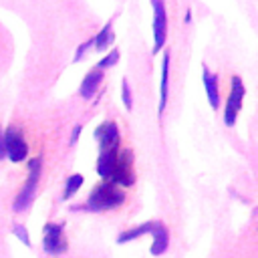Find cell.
I'll return each instance as SVG.
<instances>
[{"label":"cell","instance_id":"obj_20","mask_svg":"<svg viewBox=\"0 0 258 258\" xmlns=\"http://www.w3.org/2000/svg\"><path fill=\"white\" fill-rule=\"evenodd\" d=\"M89 48H91V38H87L83 44H79V46H77L75 56H73V62H79V60H81V58L87 54V50H89Z\"/></svg>","mask_w":258,"mask_h":258},{"label":"cell","instance_id":"obj_23","mask_svg":"<svg viewBox=\"0 0 258 258\" xmlns=\"http://www.w3.org/2000/svg\"><path fill=\"white\" fill-rule=\"evenodd\" d=\"M189 20H191V10L185 12V22H189Z\"/></svg>","mask_w":258,"mask_h":258},{"label":"cell","instance_id":"obj_8","mask_svg":"<svg viewBox=\"0 0 258 258\" xmlns=\"http://www.w3.org/2000/svg\"><path fill=\"white\" fill-rule=\"evenodd\" d=\"M93 135H95V139H97L101 151L119 147V129H117L115 121H103V123L95 129Z\"/></svg>","mask_w":258,"mask_h":258},{"label":"cell","instance_id":"obj_11","mask_svg":"<svg viewBox=\"0 0 258 258\" xmlns=\"http://www.w3.org/2000/svg\"><path fill=\"white\" fill-rule=\"evenodd\" d=\"M202 81H204V89H206V97L208 103L212 105V109L220 107V85H218V75L210 73V69L204 64L202 67Z\"/></svg>","mask_w":258,"mask_h":258},{"label":"cell","instance_id":"obj_2","mask_svg":"<svg viewBox=\"0 0 258 258\" xmlns=\"http://www.w3.org/2000/svg\"><path fill=\"white\" fill-rule=\"evenodd\" d=\"M40 157H34L30 163H28V177L22 185V189L16 194L14 202H12V210L14 212H24L32 200H34V194H36V187H38V179H40Z\"/></svg>","mask_w":258,"mask_h":258},{"label":"cell","instance_id":"obj_7","mask_svg":"<svg viewBox=\"0 0 258 258\" xmlns=\"http://www.w3.org/2000/svg\"><path fill=\"white\" fill-rule=\"evenodd\" d=\"M44 252L62 254L67 250V242L62 238V224H46L44 226Z\"/></svg>","mask_w":258,"mask_h":258},{"label":"cell","instance_id":"obj_4","mask_svg":"<svg viewBox=\"0 0 258 258\" xmlns=\"http://www.w3.org/2000/svg\"><path fill=\"white\" fill-rule=\"evenodd\" d=\"M153 8V54H159L167 40V10L165 0H149Z\"/></svg>","mask_w":258,"mask_h":258},{"label":"cell","instance_id":"obj_18","mask_svg":"<svg viewBox=\"0 0 258 258\" xmlns=\"http://www.w3.org/2000/svg\"><path fill=\"white\" fill-rule=\"evenodd\" d=\"M121 99H123L125 109H127V111H131V107H133V99H131V89H129L127 79H123V81H121Z\"/></svg>","mask_w":258,"mask_h":258},{"label":"cell","instance_id":"obj_14","mask_svg":"<svg viewBox=\"0 0 258 258\" xmlns=\"http://www.w3.org/2000/svg\"><path fill=\"white\" fill-rule=\"evenodd\" d=\"M153 236V244H151V254L153 256H159L167 250V244H169V234H167V228L163 226V222H153L151 226V232Z\"/></svg>","mask_w":258,"mask_h":258},{"label":"cell","instance_id":"obj_1","mask_svg":"<svg viewBox=\"0 0 258 258\" xmlns=\"http://www.w3.org/2000/svg\"><path fill=\"white\" fill-rule=\"evenodd\" d=\"M123 202H125L123 189L119 185H115L113 181H103L91 189L85 206L91 212H103V210H113V208L121 206Z\"/></svg>","mask_w":258,"mask_h":258},{"label":"cell","instance_id":"obj_6","mask_svg":"<svg viewBox=\"0 0 258 258\" xmlns=\"http://www.w3.org/2000/svg\"><path fill=\"white\" fill-rule=\"evenodd\" d=\"M115 185H131L135 181V171H133V155L129 149H123L117 153V163H115V169H113V175L111 179Z\"/></svg>","mask_w":258,"mask_h":258},{"label":"cell","instance_id":"obj_22","mask_svg":"<svg viewBox=\"0 0 258 258\" xmlns=\"http://www.w3.org/2000/svg\"><path fill=\"white\" fill-rule=\"evenodd\" d=\"M6 157V151H4V131H2V127H0V161Z\"/></svg>","mask_w":258,"mask_h":258},{"label":"cell","instance_id":"obj_5","mask_svg":"<svg viewBox=\"0 0 258 258\" xmlns=\"http://www.w3.org/2000/svg\"><path fill=\"white\" fill-rule=\"evenodd\" d=\"M4 151H6V157L14 163L24 161L28 155V143H26L22 131L14 125L4 131Z\"/></svg>","mask_w":258,"mask_h":258},{"label":"cell","instance_id":"obj_19","mask_svg":"<svg viewBox=\"0 0 258 258\" xmlns=\"http://www.w3.org/2000/svg\"><path fill=\"white\" fill-rule=\"evenodd\" d=\"M12 234L24 244V246H30V240H28V232H26V228L24 226H20V224H16L14 228H12Z\"/></svg>","mask_w":258,"mask_h":258},{"label":"cell","instance_id":"obj_15","mask_svg":"<svg viewBox=\"0 0 258 258\" xmlns=\"http://www.w3.org/2000/svg\"><path fill=\"white\" fill-rule=\"evenodd\" d=\"M151 226H153V222H145V224H139V226H135V228H131V230H125L121 236H119V244H125V242H131V240H135V238H139V236H143V234H149L151 232Z\"/></svg>","mask_w":258,"mask_h":258},{"label":"cell","instance_id":"obj_12","mask_svg":"<svg viewBox=\"0 0 258 258\" xmlns=\"http://www.w3.org/2000/svg\"><path fill=\"white\" fill-rule=\"evenodd\" d=\"M117 153H119V147H113V149L101 151L99 157H97L95 169H97V173H99L105 181H109L111 175H113V169H115V163H117Z\"/></svg>","mask_w":258,"mask_h":258},{"label":"cell","instance_id":"obj_16","mask_svg":"<svg viewBox=\"0 0 258 258\" xmlns=\"http://www.w3.org/2000/svg\"><path fill=\"white\" fill-rule=\"evenodd\" d=\"M119 56H121V54H119V50H117V48H111V50H109V52H107V54L97 62V69L105 73L107 69H111V67H115V64L119 62Z\"/></svg>","mask_w":258,"mask_h":258},{"label":"cell","instance_id":"obj_10","mask_svg":"<svg viewBox=\"0 0 258 258\" xmlns=\"http://www.w3.org/2000/svg\"><path fill=\"white\" fill-rule=\"evenodd\" d=\"M101 83H103V71H99V69L95 67V69H91V71L83 77V81H81V85H79V95H81L83 99L91 101V99L95 97L97 89L101 87Z\"/></svg>","mask_w":258,"mask_h":258},{"label":"cell","instance_id":"obj_17","mask_svg":"<svg viewBox=\"0 0 258 258\" xmlns=\"http://www.w3.org/2000/svg\"><path fill=\"white\" fill-rule=\"evenodd\" d=\"M81 185H83V175H81V173H73V175L67 179V185H64V194H62V198H64V200H69L71 196H75V191H77Z\"/></svg>","mask_w":258,"mask_h":258},{"label":"cell","instance_id":"obj_9","mask_svg":"<svg viewBox=\"0 0 258 258\" xmlns=\"http://www.w3.org/2000/svg\"><path fill=\"white\" fill-rule=\"evenodd\" d=\"M171 52L163 50V58H161V81H159V105H157V113L159 117L163 115L165 107H167V99H169V67H171Z\"/></svg>","mask_w":258,"mask_h":258},{"label":"cell","instance_id":"obj_21","mask_svg":"<svg viewBox=\"0 0 258 258\" xmlns=\"http://www.w3.org/2000/svg\"><path fill=\"white\" fill-rule=\"evenodd\" d=\"M81 131H83V125H81V123H77V125L73 127V133H71V145H75V143H77V139H79Z\"/></svg>","mask_w":258,"mask_h":258},{"label":"cell","instance_id":"obj_3","mask_svg":"<svg viewBox=\"0 0 258 258\" xmlns=\"http://www.w3.org/2000/svg\"><path fill=\"white\" fill-rule=\"evenodd\" d=\"M244 97H246V87L242 83V79L238 75H234L230 79V95L226 99V107H224V123L228 127H232L238 119V113L242 109V103H244Z\"/></svg>","mask_w":258,"mask_h":258},{"label":"cell","instance_id":"obj_13","mask_svg":"<svg viewBox=\"0 0 258 258\" xmlns=\"http://www.w3.org/2000/svg\"><path fill=\"white\" fill-rule=\"evenodd\" d=\"M115 42V32H113V20H107L103 24V28L91 36V48L97 50V52H103V50H109Z\"/></svg>","mask_w":258,"mask_h":258}]
</instances>
